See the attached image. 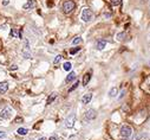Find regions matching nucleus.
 I'll use <instances>...</instances> for the list:
<instances>
[{
  "mask_svg": "<svg viewBox=\"0 0 150 140\" xmlns=\"http://www.w3.org/2000/svg\"><path fill=\"white\" fill-rule=\"evenodd\" d=\"M105 46H107V42H105V40L101 39V40L97 42V49H98V50H103Z\"/></svg>",
  "mask_w": 150,
  "mask_h": 140,
  "instance_id": "9b49d317",
  "label": "nucleus"
},
{
  "mask_svg": "<svg viewBox=\"0 0 150 140\" xmlns=\"http://www.w3.org/2000/svg\"><path fill=\"white\" fill-rule=\"evenodd\" d=\"M117 93H118V89L116 87H113L110 89V92H109V96L110 97H115L117 95Z\"/></svg>",
  "mask_w": 150,
  "mask_h": 140,
  "instance_id": "2eb2a0df",
  "label": "nucleus"
},
{
  "mask_svg": "<svg viewBox=\"0 0 150 140\" xmlns=\"http://www.w3.org/2000/svg\"><path fill=\"white\" fill-rule=\"evenodd\" d=\"M17 133H18V134H20V135H26V134H27V130H26V128H24V127H20V128H18Z\"/></svg>",
  "mask_w": 150,
  "mask_h": 140,
  "instance_id": "dca6fc26",
  "label": "nucleus"
},
{
  "mask_svg": "<svg viewBox=\"0 0 150 140\" xmlns=\"http://www.w3.org/2000/svg\"><path fill=\"white\" fill-rule=\"evenodd\" d=\"M39 140H46V138L45 137H41V138H39Z\"/></svg>",
  "mask_w": 150,
  "mask_h": 140,
  "instance_id": "c85d7f7f",
  "label": "nucleus"
},
{
  "mask_svg": "<svg viewBox=\"0 0 150 140\" xmlns=\"http://www.w3.org/2000/svg\"><path fill=\"white\" fill-rule=\"evenodd\" d=\"M97 118V112L95 109H89V111L85 113V119L86 120H93Z\"/></svg>",
  "mask_w": 150,
  "mask_h": 140,
  "instance_id": "423d86ee",
  "label": "nucleus"
},
{
  "mask_svg": "<svg viewBox=\"0 0 150 140\" xmlns=\"http://www.w3.org/2000/svg\"><path fill=\"white\" fill-rule=\"evenodd\" d=\"M76 78V73H73V71H71V73L68 75V77L65 78V82L69 83V82H72L73 80Z\"/></svg>",
  "mask_w": 150,
  "mask_h": 140,
  "instance_id": "f8f14e48",
  "label": "nucleus"
},
{
  "mask_svg": "<svg viewBox=\"0 0 150 140\" xmlns=\"http://www.w3.org/2000/svg\"><path fill=\"white\" fill-rule=\"evenodd\" d=\"M90 78H91V71L86 73L83 77V86H87V83L90 82Z\"/></svg>",
  "mask_w": 150,
  "mask_h": 140,
  "instance_id": "1a4fd4ad",
  "label": "nucleus"
},
{
  "mask_svg": "<svg viewBox=\"0 0 150 140\" xmlns=\"http://www.w3.org/2000/svg\"><path fill=\"white\" fill-rule=\"evenodd\" d=\"M75 7H76V5H75V2H73L72 0H65L63 4V11L64 13H71L73 10H75Z\"/></svg>",
  "mask_w": 150,
  "mask_h": 140,
  "instance_id": "f03ea898",
  "label": "nucleus"
},
{
  "mask_svg": "<svg viewBox=\"0 0 150 140\" xmlns=\"http://www.w3.org/2000/svg\"><path fill=\"white\" fill-rule=\"evenodd\" d=\"M79 50H80V48H75V49H71V50H70V53H71V55H75V53H77L78 51H79Z\"/></svg>",
  "mask_w": 150,
  "mask_h": 140,
  "instance_id": "4be33fe9",
  "label": "nucleus"
},
{
  "mask_svg": "<svg viewBox=\"0 0 150 140\" xmlns=\"http://www.w3.org/2000/svg\"><path fill=\"white\" fill-rule=\"evenodd\" d=\"M132 134V128L129 125H124L122 126L121 128V137L123 139H129Z\"/></svg>",
  "mask_w": 150,
  "mask_h": 140,
  "instance_id": "f257e3e1",
  "label": "nucleus"
},
{
  "mask_svg": "<svg viewBox=\"0 0 150 140\" xmlns=\"http://www.w3.org/2000/svg\"><path fill=\"white\" fill-rule=\"evenodd\" d=\"M82 42H83V39L80 38V37H76V38L72 40V44L73 45H77V44H80Z\"/></svg>",
  "mask_w": 150,
  "mask_h": 140,
  "instance_id": "6ab92c4d",
  "label": "nucleus"
},
{
  "mask_svg": "<svg viewBox=\"0 0 150 140\" xmlns=\"http://www.w3.org/2000/svg\"><path fill=\"white\" fill-rule=\"evenodd\" d=\"M78 86H79V82H78V81H76V82H75V84H73L72 87H71V88H70V89H69V93L73 92V90H75V89H76V88H77Z\"/></svg>",
  "mask_w": 150,
  "mask_h": 140,
  "instance_id": "aec40b11",
  "label": "nucleus"
},
{
  "mask_svg": "<svg viewBox=\"0 0 150 140\" xmlns=\"http://www.w3.org/2000/svg\"><path fill=\"white\" fill-rule=\"evenodd\" d=\"M128 37V33L126 32H121V33H117V36H116V38L118 39V40H124V39Z\"/></svg>",
  "mask_w": 150,
  "mask_h": 140,
  "instance_id": "4468645a",
  "label": "nucleus"
},
{
  "mask_svg": "<svg viewBox=\"0 0 150 140\" xmlns=\"http://www.w3.org/2000/svg\"><path fill=\"white\" fill-rule=\"evenodd\" d=\"M91 100H92V94L91 93H87V94H85V95L83 96L82 102H83V105H87Z\"/></svg>",
  "mask_w": 150,
  "mask_h": 140,
  "instance_id": "0eeeda50",
  "label": "nucleus"
},
{
  "mask_svg": "<svg viewBox=\"0 0 150 140\" xmlns=\"http://www.w3.org/2000/svg\"><path fill=\"white\" fill-rule=\"evenodd\" d=\"M110 1V4L113 6H119L122 4V0H109Z\"/></svg>",
  "mask_w": 150,
  "mask_h": 140,
  "instance_id": "a211bd4d",
  "label": "nucleus"
},
{
  "mask_svg": "<svg viewBox=\"0 0 150 140\" xmlns=\"http://www.w3.org/2000/svg\"><path fill=\"white\" fill-rule=\"evenodd\" d=\"M11 115H12V108L11 107H5L1 113H0V116L2 118V119H10Z\"/></svg>",
  "mask_w": 150,
  "mask_h": 140,
  "instance_id": "39448f33",
  "label": "nucleus"
},
{
  "mask_svg": "<svg viewBox=\"0 0 150 140\" xmlns=\"http://www.w3.org/2000/svg\"><path fill=\"white\" fill-rule=\"evenodd\" d=\"M124 94H125V90H122V93H121V95H119V97H118V99H122V97L124 96Z\"/></svg>",
  "mask_w": 150,
  "mask_h": 140,
  "instance_id": "a878e982",
  "label": "nucleus"
},
{
  "mask_svg": "<svg viewBox=\"0 0 150 140\" xmlns=\"http://www.w3.org/2000/svg\"><path fill=\"white\" fill-rule=\"evenodd\" d=\"M6 137V133L4 131H0V139H2V138H5Z\"/></svg>",
  "mask_w": 150,
  "mask_h": 140,
  "instance_id": "5701e85b",
  "label": "nucleus"
},
{
  "mask_svg": "<svg viewBox=\"0 0 150 140\" xmlns=\"http://www.w3.org/2000/svg\"><path fill=\"white\" fill-rule=\"evenodd\" d=\"M56 99H57V93H52V94L48 96L47 101H46V105H51V103H52Z\"/></svg>",
  "mask_w": 150,
  "mask_h": 140,
  "instance_id": "ddd939ff",
  "label": "nucleus"
},
{
  "mask_svg": "<svg viewBox=\"0 0 150 140\" xmlns=\"http://www.w3.org/2000/svg\"><path fill=\"white\" fill-rule=\"evenodd\" d=\"M34 6H36V2H34L33 0H29V1L24 5V10H30V8H32Z\"/></svg>",
  "mask_w": 150,
  "mask_h": 140,
  "instance_id": "9d476101",
  "label": "nucleus"
},
{
  "mask_svg": "<svg viewBox=\"0 0 150 140\" xmlns=\"http://www.w3.org/2000/svg\"><path fill=\"white\" fill-rule=\"evenodd\" d=\"M75 121H76V114L72 113V114H70L66 118V120H65V127L66 128H72L73 125H75Z\"/></svg>",
  "mask_w": 150,
  "mask_h": 140,
  "instance_id": "20e7f679",
  "label": "nucleus"
},
{
  "mask_svg": "<svg viewBox=\"0 0 150 140\" xmlns=\"http://www.w3.org/2000/svg\"><path fill=\"white\" fill-rule=\"evenodd\" d=\"M17 68H18V67H17V65H12V67L10 68V69H11V70H15Z\"/></svg>",
  "mask_w": 150,
  "mask_h": 140,
  "instance_id": "cd10ccee",
  "label": "nucleus"
},
{
  "mask_svg": "<svg viewBox=\"0 0 150 140\" xmlns=\"http://www.w3.org/2000/svg\"><path fill=\"white\" fill-rule=\"evenodd\" d=\"M10 4V0H2V5L6 6V5H8Z\"/></svg>",
  "mask_w": 150,
  "mask_h": 140,
  "instance_id": "393cba45",
  "label": "nucleus"
},
{
  "mask_svg": "<svg viewBox=\"0 0 150 140\" xmlns=\"http://www.w3.org/2000/svg\"><path fill=\"white\" fill-rule=\"evenodd\" d=\"M8 89V83L7 82H0V94H4Z\"/></svg>",
  "mask_w": 150,
  "mask_h": 140,
  "instance_id": "6e6552de",
  "label": "nucleus"
},
{
  "mask_svg": "<svg viewBox=\"0 0 150 140\" xmlns=\"http://www.w3.org/2000/svg\"><path fill=\"white\" fill-rule=\"evenodd\" d=\"M14 122L15 124H17V122H23V118H19V116H18V118H15V120H14Z\"/></svg>",
  "mask_w": 150,
  "mask_h": 140,
  "instance_id": "b1692460",
  "label": "nucleus"
},
{
  "mask_svg": "<svg viewBox=\"0 0 150 140\" xmlns=\"http://www.w3.org/2000/svg\"><path fill=\"white\" fill-rule=\"evenodd\" d=\"M62 57H63L62 55H58V56H56V58H54V61H53L54 64H58V63L62 61Z\"/></svg>",
  "mask_w": 150,
  "mask_h": 140,
  "instance_id": "412c9836",
  "label": "nucleus"
},
{
  "mask_svg": "<svg viewBox=\"0 0 150 140\" xmlns=\"http://www.w3.org/2000/svg\"><path fill=\"white\" fill-rule=\"evenodd\" d=\"M63 68H64V70H65V71H69V70H71L72 65H71V63H70V62H65V63H64V65H63Z\"/></svg>",
  "mask_w": 150,
  "mask_h": 140,
  "instance_id": "f3484780",
  "label": "nucleus"
},
{
  "mask_svg": "<svg viewBox=\"0 0 150 140\" xmlns=\"http://www.w3.org/2000/svg\"><path fill=\"white\" fill-rule=\"evenodd\" d=\"M50 140H59V139H58V137L53 135V137H51V138H50Z\"/></svg>",
  "mask_w": 150,
  "mask_h": 140,
  "instance_id": "bb28decb",
  "label": "nucleus"
},
{
  "mask_svg": "<svg viewBox=\"0 0 150 140\" xmlns=\"http://www.w3.org/2000/svg\"><path fill=\"white\" fill-rule=\"evenodd\" d=\"M92 18H93V14H92L91 10H89V8H84L82 12V19L83 21H91Z\"/></svg>",
  "mask_w": 150,
  "mask_h": 140,
  "instance_id": "7ed1b4c3",
  "label": "nucleus"
}]
</instances>
